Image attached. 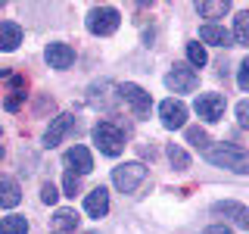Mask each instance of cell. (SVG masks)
Returning <instances> with one entry per match:
<instances>
[{"instance_id":"obj_5","label":"cell","mask_w":249,"mask_h":234,"mask_svg":"<svg viewBox=\"0 0 249 234\" xmlns=\"http://www.w3.org/2000/svg\"><path fill=\"white\" fill-rule=\"evenodd\" d=\"M193 106H196L199 119H206V122H218V119L224 116V106H228V100H224V94H199Z\"/></svg>"},{"instance_id":"obj_16","label":"cell","mask_w":249,"mask_h":234,"mask_svg":"<svg viewBox=\"0 0 249 234\" xmlns=\"http://www.w3.org/2000/svg\"><path fill=\"white\" fill-rule=\"evenodd\" d=\"M199 38L206 44H215V47H231V35L221 25H202L199 28Z\"/></svg>"},{"instance_id":"obj_30","label":"cell","mask_w":249,"mask_h":234,"mask_svg":"<svg viewBox=\"0 0 249 234\" xmlns=\"http://www.w3.org/2000/svg\"><path fill=\"white\" fill-rule=\"evenodd\" d=\"M88 234H97V231H88Z\"/></svg>"},{"instance_id":"obj_11","label":"cell","mask_w":249,"mask_h":234,"mask_svg":"<svg viewBox=\"0 0 249 234\" xmlns=\"http://www.w3.org/2000/svg\"><path fill=\"white\" fill-rule=\"evenodd\" d=\"M66 166L75 169L78 175H88V172H93V156H90L88 147L75 144V147H69V150H66Z\"/></svg>"},{"instance_id":"obj_29","label":"cell","mask_w":249,"mask_h":234,"mask_svg":"<svg viewBox=\"0 0 249 234\" xmlns=\"http://www.w3.org/2000/svg\"><path fill=\"white\" fill-rule=\"evenodd\" d=\"M0 159H3V147H0Z\"/></svg>"},{"instance_id":"obj_1","label":"cell","mask_w":249,"mask_h":234,"mask_svg":"<svg viewBox=\"0 0 249 234\" xmlns=\"http://www.w3.org/2000/svg\"><path fill=\"white\" fill-rule=\"evenodd\" d=\"M206 159L212 166H221L231 172H249V150H243L237 144H212L206 150Z\"/></svg>"},{"instance_id":"obj_20","label":"cell","mask_w":249,"mask_h":234,"mask_svg":"<svg viewBox=\"0 0 249 234\" xmlns=\"http://www.w3.org/2000/svg\"><path fill=\"white\" fill-rule=\"evenodd\" d=\"M233 38H237V44L249 47V10L233 19Z\"/></svg>"},{"instance_id":"obj_3","label":"cell","mask_w":249,"mask_h":234,"mask_svg":"<svg viewBox=\"0 0 249 234\" xmlns=\"http://www.w3.org/2000/svg\"><path fill=\"white\" fill-rule=\"evenodd\" d=\"M146 178V169L140 166V162H124V166L112 169V184L119 187L122 194H134L140 184H143Z\"/></svg>"},{"instance_id":"obj_22","label":"cell","mask_w":249,"mask_h":234,"mask_svg":"<svg viewBox=\"0 0 249 234\" xmlns=\"http://www.w3.org/2000/svg\"><path fill=\"white\" fill-rule=\"evenodd\" d=\"M168 159H171V166H175V169H187V166H190V159H187V153L181 150V147H175V144L168 147Z\"/></svg>"},{"instance_id":"obj_4","label":"cell","mask_w":249,"mask_h":234,"mask_svg":"<svg viewBox=\"0 0 249 234\" xmlns=\"http://www.w3.org/2000/svg\"><path fill=\"white\" fill-rule=\"evenodd\" d=\"M122 16L119 10H112V6H93V10L88 13V28L93 31V35H112L115 28H119Z\"/></svg>"},{"instance_id":"obj_7","label":"cell","mask_w":249,"mask_h":234,"mask_svg":"<svg viewBox=\"0 0 249 234\" xmlns=\"http://www.w3.org/2000/svg\"><path fill=\"white\" fill-rule=\"evenodd\" d=\"M119 94H122V100H124V103H131V109H134L137 116H146V113H150L153 100H150V94L140 88V84L128 81V84H122V88H119Z\"/></svg>"},{"instance_id":"obj_13","label":"cell","mask_w":249,"mask_h":234,"mask_svg":"<svg viewBox=\"0 0 249 234\" xmlns=\"http://www.w3.org/2000/svg\"><path fill=\"white\" fill-rule=\"evenodd\" d=\"M84 209H88V215H93V218H103L109 213V194H106V187H93V191L88 194V200H84Z\"/></svg>"},{"instance_id":"obj_19","label":"cell","mask_w":249,"mask_h":234,"mask_svg":"<svg viewBox=\"0 0 249 234\" xmlns=\"http://www.w3.org/2000/svg\"><path fill=\"white\" fill-rule=\"evenodd\" d=\"M0 234H28L25 215H6V218H0Z\"/></svg>"},{"instance_id":"obj_2","label":"cell","mask_w":249,"mask_h":234,"mask_svg":"<svg viewBox=\"0 0 249 234\" xmlns=\"http://www.w3.org/2000/svg\"><path fill=\"white\" fill-rule=\"evenodd\" d=\"M93 144L100 147V153H106V156H119V153L124 150V135H122L119 125H112V122H100V125H93Z\"/></svg>"},{"instance_id":"obj_21","label":"cell","mask_w":249,"mask_h":234,"mask_svg":"<svg viewBox=\"0 0 249 234\" xmlns=\"http://www.w3.org/2000/svg\"><path fill=\"white\" fill-rule=\"evenodd\" d=\"M187 59H190L193 66H206V62H209L206 47H202V44H187Z\"/></svg>"},{"instance_id":"obj_17","label":"cell","mask_w":249,"mask_h":234,"mask_svg":"<svg viewBox=\"0 0 249 234\" xmlns=\"http://www.w3.org/2000/svg\"><path fill=\"white\" fill-rule=\"evenodd\" d=\"M53 228H56V234H75L78 215L72 213V209H56V215H53Z\"/></svg>"},{"instance_id":"obj_9","label":"cell","mask_w":249,"mask_h":234,"mask_svg":"<svg viewBox=\"0 0 249 234\" xmlns=\"http://www.w3.org/2000/svg\"><path fill=\"white\" fill-rule=\"evenodd\" d=\"M212 213H215V215H224V218H231V222H237L240 228H246V231H249V209L243 206V203L224 200V203H215V206H212Z\"/></svg>"},{"instance_id":"obj_15","label":"cell","mask_w":249,"mask_h":234,"mask_svg":"<svg viewBox=\"0 0 249 234\" xmlns=\"http://www.w3.org/2000/svg\"><path fill=\"white\" fill-rule=\"evenodd\" d=\"M22 44V28L16 22H0V50H16Z\"/></svg>"},{"instance_id":"obj_23","label":"cell","mask_w":249,"mask_h":234,"mask_svg":"<svg viewBox=\"0 0 249 234\" xmlns=\"http://www.w3.org/2000/svg\"><path fill=\"white\" fill-rule=\"evenodd\" d=\"M187 140H190L193 147H202V150H209V135L202 128H187Z\"/></svg>"},{"instance_id":"obj_24","label":"cell","mask_w":249,"mask_h":234,"mask_svg":"<svg viewBox=\"0 0 249 234\" xmlns=\"http://www.w3.org/2000/svg\"><path fill=\"white\" fill-rule=\"evenodd\" d=\"M62 187H66V197H75L78 187H81V181H78L75 172H66V178H62Z\"/></svg>"},{"instance_id":"obj_18","label":"cell","mask_w":249,"mask_h":234,"mask_svg":"<svg viewBox=\"0 0 249 234\" xmlns=\"http://www.w3.org/2000/svg\"><path fill=\"white\" fill-rule=\"evenodd\" d=\"M196 10H199L202 19H221L231 10V3L228 0H202V3H196Z\"/></svg>"},{"instance_id":"obj_28","label":"cell","mask_w":249,"mask_h":234,"mask_svg":"<svg viewBox=\"0 0 249 234\" xmlns=\"http://www.w3.org/2000/svg\"><path fill=\"white\" fill-rule=\"evenodd\" d=\"M202 234H233V231H231V228H224V225H209V228L202 231Z\"/></svg>"},{"instance_id":"obj_8","label":"cell","mask_w":249,"mask_h":234,"mask_svg":"<svg viewBox=\"0 0 249 234\" xmlns=\"http://www.w3.org/2000/svg\"><path fill=\"white\" fill-rule=\"evenodd\" d=\"M159 119L165 128H184V122H187V106L181 103V100H175V97H168V100H162L159 103Z\"/></svg>"},{"instance_id":"obj_27","label":"cell","mask_w":249,"mask_h":234,"mask_svg":"<svg viewBox=\"0 0 249 234\" xmlns=\"http://www.w3.org/2000/svg\"><path fill=\"white\" fill-rule=\"evenodd\" d=\"M237 119H240V125H243V128H249V103H246V100L237 106Z\"/></svg>"},{"instance_id":"obj_10","label":"cell","mask_w":249,"mask_h":234,"mask_svg":"<svg viewBox=\"0 0 249 234\" xmlns=\"http://www.w3.org/2000/svg\"><path fill=\"white\" fill-rule=\"evenodd\" d=\"M72 128H75V116H69V113L56 116V119L50 122V128H47V135H44V147H56Z\"/></svg>"},{"instance_id":"obj_25","label":"cell","mask_w":249,"mask_h":234,"mask_svg":"<svg viewBox=\"0 0 249 234\" xmlns=\"http://www.w3.org/2000/svg\"><path fill=\"white\" fill-rule=\"evenodd\" d=\"M237 84L243 91H249V59H243L240 62V75H237Z\"/></svg>"},{"instance_id":"obj_26","label":"cell","mask_w":249,"mask_h":234,"mask_svg":"<svg viewBox=\"0 0 249 234\" xmlns=\"http://www.w3.org/2000/svg\"><path fill=\"white\" fill-rule=\"evenodd\" d=\"M41 200H44V203H56V200H59V191H56L53 184H44V187H41Z\"/></svg>"},{"instance_id":"obj_12","label":"cell","mask_w":249,"mask_h":234,"mask_svg":"<svg viewBox=\"0 0 249 234\" xmlns=\"http://www.w3.org/2000/svg\"><path fill=\"white\" fill-rule=\"evenodd\" d=\"M44 57H47V62H50V69H69L75 62V50L69 44H59L56 41V44H47Z\"/></svg>"},{"instance_id":"obj_6","label":"cell","mask_w":249,"mask_h":234,"mask_svg":"<svg viewBox=\"0 0 249 234\" xmlns=\"http://www.w3.org/2000/svg\"><path fill=\"white\" fill-rule=\"evenodd\" d=\"M165 84H168L175 94H190V91L199 84V78H196V72H193L190 66H181V62H178V66L165 75Z\"/></svg>"},{"instance_id":"obj_14","label":"cell","mask_w":249,"mask_h":234,"mask_svg":"<svg viewBox=\"0 0 249 234\" xmlns=\"http://www.w3.org/2000/svg\"><path fill=\"white\" fill-rule=\"evenodd\" d=\"M19 200H22L19 184H16L10 175H0V206L13 209V206H19Z\"/></svg>"}]
</instances>
